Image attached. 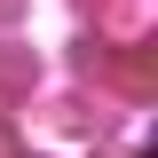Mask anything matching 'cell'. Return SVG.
Segmentation results:
<instances>
[]
</instances>
